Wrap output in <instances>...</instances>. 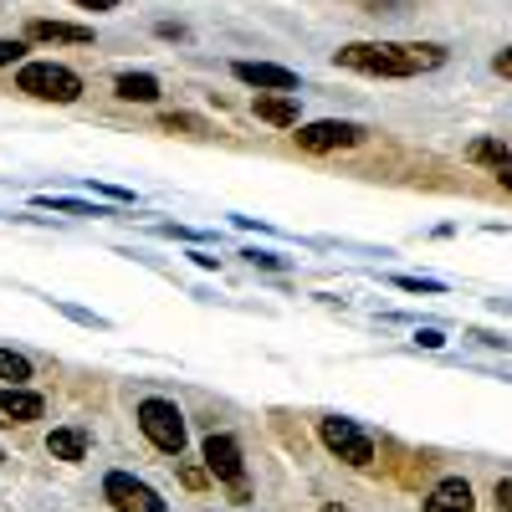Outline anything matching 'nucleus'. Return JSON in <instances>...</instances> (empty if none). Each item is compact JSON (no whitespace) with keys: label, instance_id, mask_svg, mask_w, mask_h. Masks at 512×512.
Segmentation results:
<instances>
[{"label":"nucleus","instance_id":"1","mask_svg":"<svg viewBox=\"0 0 512 512\" xmlns=\"http://www.w3.org/2000/svg\"><path fill=\"white\" fill-rule=\"evenodd\" d=\"M333 62L344 72H359V77H425V72H441L451 62V52L441 41H344L333 52Z\"/></svg>","mask_w":512,"mask_h":512},{"label":"nucleus","instance_id":"2","mask_svg":"<svg viewBox=\"0 0 512 512\" xmlns=\"http://www.w3.org/2000/svg\"><path fill=\"white\" fill-rule=\"evenodd\" d=\"M134 420H139L144 441H149L159 456H175V461L185 456V446H190V425H185V410H180L175 400L149 395V400H139Z\"/></svg>","mask_w":512,"mask_h":512},{"label":"nucleus","instance_id":"3","mask_svg":"<svg viewBox=\"0 0 512 512\" xmlns=\"http://www.w3.org/2000/svg\"><path fill=\"white\" fill-rule=\"evenodd\" d=\"M16 93H26V98H36V103L67 108V103H77L82 93H88V82H82V72H72V67H62V62H21Z\"/></svg>","mask_w":512,"mask_h":512},{"label":"nucleus","instance_id":"4","mask_svg":"<svg viewBox=\"0 0 512 512\" xmlns=\"http://www.w3.org/2000/svg\"><path fill=\"white\" fill-rule=\"evenodd\" d=\"M318 441H323L328 456H338L344 466H354V472L374 466V456H379L374 436L364 431L359 420H349V415H318Z\"/></svg>","mask_w":512,"mask_h":512},{"label":"nucleus","instance_id":"5","mask_svg":"<svg viewBox=\"0 0 512 512\" xmlns=\"http://www.w3.org/2000/svg\"><path fill=\"white\" fill-rule=\"evenodd\" d=\"M292 144L303 154H338V149H359L369 144V128L354 118H313V123H297Z\"/></svg>","mask_w":512,"mask_h":512},{"label":"nucleus","instance_id":"6","mask_svg":"<svg viewBox=\"0 0 512 512\" xmlns=\"http://www.w3.org/2000/svg\"><path fill=\"white\" fill-rule=\"evenodd\" d=\"M103 502L113 512H169V502L134 472H108L103 477Z\"/></svg>","mask_w":512,"mask_h":512},{"label":"nucleus","instance_id":"7","mask_svg":"<svg viewBox=\"0 0 512 512\" xmlns=\"http://www.w3.org/2000/svg\"><path fill=\"white\" fill-rule=\"evenodd\" d=\"M200 461H205L210 482H226V487L246 482V456H241V441L231 431H210L205 446H200Z\"/></svg>","mask_w":512,"mask_h":512},{"label":"nucleus","instance_id":"8","mask_svg":"<svg viewBox=\"0 0 512 512\" xmlns=\"http://www.w3.org/2000/svg\"><path fill=\"white\" fill-rule=\"evenodd\" d=\"M231 77L246 82V88H256V93H297V72L282 67V62H246V57H236Z\"/></svg>","mask_w":512,"mask_h":512},{"label":"nucleus","instance_id":"9","mask_svg":"<svg viewBox=\"0 0 512 512\" xmlns=\"http://www.w3.org/2000/svg\"><path fill=\"white\" fill-rule=\"evenodd\" d=\"M26 41H47V47H93V26L31 16V21H26Z\"/></svg>","mask_w":512,"mask_h":512},{"label":"nucleus","instance_id":"10","mask_svg":"<svg viewBox=\"0 0 512 512\" xmlns=\"http://www.w3.org/2000/svg\"><path fill=\"white\" fill-rule=\"evenodd\" d=\"M420 507L425 512H477V492H472L466 477H441L431 492H425Z\"/></svg>","mask_w":512,"mask_h":512},{"label":"nucleus","instance_id":"11","mask_svg":"<svg viewBox=\"0 0 512 512\" xmlns=\"http://www.w3.org/2000/svg\"><path fill=\"white\" fill-rule=\"evenodd\" d=\"M0 415L11 425H31V420L47 415V400H41L31 384H0Z\"/></svg>","mask_w":512,"mask_h":512},{"label":"nucleus","instance_id":"12","mask_svg":"<svg viewBox=\"0 0 512 512\" xmlns=\"http://www.w3.org/2000/svg\"><path fill=\"white\" fill-rule=\"evenodd\" d=\"M47 451H52V461H88V451H93V431L88 425H52V436H47Z\"/></svg>","mask_w":512,"mask_h":512},{"label":"nucleus","instance_id":"13","mask_svg":"<svg viewBox=\"0 0 512 512\" xmlns=\"http://www.w3.org/2000/svg\"><path fill=\"white\" fill-rule=\"evenodd\" d=\"M251 113L272 123V128H297V118H303V108H297V93H256L251 98Z\"/></svg>","mask_w":512,"mask_h":512},{"label":"nucleus","instance_id":"14","mask_svg":"<svg viewBox=\"0 0 512 512\" xmlns=\"http://www.w3.org/2000/svg\"><path fill=\"white\" fill-rule=\"evenodd\" d=\"M159 77L154 72H118L113 77V98L118 103H139V108H149V103H159Z\"/></svg>","mask_w":512,"mask_h":512},{"label":"nucleus","instance_id":"15","mask_svg":"<svg viewBox=\"0 0 512 512\" xmlns=\"http://www.w3.org/2000/svg\"><path fill=\"white\" fill-rule=\"evenodd\" d=\"M466 159L497 175V169H507V164H512V144H507V139H472V144H466Z\"/></svg>","mask_w":512,"mask_h":512},{"label":"nucleus","instance_id":"16","mask_svg":"<svg viewBox=\"0 0 512 512\" xmlns=\"http://www.w3.org/2000/svg\"><path fill=\"white\" fill-rule=\"evenodd\" d=\"M41 210H57V216H108L103 205H88V200H72V195H36Z\"/></svg>","mask_w":512,"mask_h":512},{"label":"nucleus","instance_id":"17","mask_svg":"<svg viewBox=\"0 0 512 512\" xmlns=\"http://www.w3.org/2000/svg\"><path fill=\"white\" fill-rule=\"evenodd\" d=\"M159 128H164V134H190V139H205V134H210V123L195 118V113H164Z\"/></svg>","mask_w":512,"mask_h":512},{"label":"nucleus","instance_id":"18","mask_svg":"<svg viewBox=\"0 0 512 512\" xmlns=\"http://www.w3.org/2000/svg\"><path fill=\"white\" fill-rule=\"evenodd\" d=\"M36 369H31V359L21 354V349H0V379L6 384H26Z\"/></svg>","mask_w":512,"mask_h":512},{"label":"nucleus","instance_id":"19","mask_svg":"<svg viewBox=\"0 0 512 512\" xmlns=\"http://www.w3.org/2000/svg\"><path fill=\"white\" fill-rule=\"evenodd\" d=\"M26 52H31V41H26V36H0V67H16Z\"/></svg>","mask_w":512,"mask_h":512},{"label":"nucleus","instance_id":"20","mask_svg":"<svg viewBox=\"0 0 512 512\" xmlns=\"http://www.w3.org/2000/svg\"><path fill=\"white\" fill-rule=\"evenodd\" d=\"M400 292H446V282H436V277H410V272H400V277H390Z\"/></svg>","mask_w":512,"mask_h":512},{"label":"nucleus","instance_id":"21","mask_svg":"<svg viewBox=\"0 0 512 512\" xmlns=\"http://www.w3.org/2000/svg\"><path fill=\"white\" fill-rule=\"evenodd\" d=\"M241 256H246L251 267H262V272H287V262H282L277 251H256V246H251V251H241Z\"/></svg>","mask_w":512,"mask_h":512},{"label":"nucleus","instance_id":"22","mask_svg":"<svg viewBox=\"0 0 512 512\" xmlns=\"http://www.w3.org/2000/svg\"><path fill=\"white\" fill-rule=\"evenodd\" d=\"M154 36L159 41H190V26L185 21H154Z\"/></svg>","mask_w":512,"mask_h":512},{"label":"nucleus","instance_id":"23","mask_svg":"<svg viewBox=\"0 0 512 512\" xmlns=\"http://www.w3.org/2000/svg\"><path fill=\"white\" fill-rule=\"evenodd\" d=\"M359 6H369L374 16H405L410 0H359Z\"/></svg>","mask_w":512,"mask_h":512},{"label":"nucleus","instance_id":"24","mask_svg":"<svg viewBox=\"0 0 512 512\" xmlns=\"http://www.w3.org/2000/svg\"><path fill=\"white\" fill-rule=\"evenodd\" d=\"M88 190H93V195H103V200H118V205H134V190H118V185H93V180H88Z\"/></svg>","mask_w":512,"mask_h":512},{"label":"nucleus","instance_id":"25","mask_svg":"<svg viewBox=\"0 0 512 512\" xmlns=\"http://www.w3.org/2000/svg\"><path fill=\"white\" fill-rule=\"evenodd\" d=\"M492 502H497V512H512V477H497V487H492Z\"/></svg>","mask_w":512,"mask_h":512},{"label":"nucleus","instance_id":"26","mask_svg":"<svg viewBox=\"0 0 512 512\" xmlns=\"http://www.w3.org/2000/svg\"><path fill=\"white\" fill-rule=\"evenodd\" d=\"M492 72H497V77H507V82H512V47H502V52H497V57H492Z\"/></svg>","mask_w":512,"mask_h":512},{"label":"nucleus","instance_id":"27","mask_svg":"<svg viewBox=\"0 0 512 512\" xmlns=\"http://www.w3.org/2000/svg\"><path fill=\"white\" fill-rule=\"evenodd\" d=\"M72 6H77V11H118L123 0H72Z\"/></svg>","mask_w":512,"mask_h":512},{"label":"nucleus","instance_id":"28","mask_svg":"<svg viewBox=\"0 0 512 512\" xmlns=\"http://www.w3.org/2000/svg\"><path fill=\"white\" fill-rule=\"evenodd\" d=\"M415 344H425V349H441L446 338H441V328H420V333H415Z\"/></svg>","mask_w":512,"mask_h":512},{"label":"nucleus","instance_id":"29","mask_svg":"<svg viewBox=\"0 0 512 512\" xmlns=\"http://www.w3.org/2000/svg\"><path fill=\"white\" fill-rule=\"evenodd\" d=\"M180 477H185V487H205V482H210V472H200V466H185Z\"/></svg>","mask_w":512,"mask_h":512},{"label":"nucleus","instance_id":"30","mask_svg":"<svg viewBox=\"0 0 512 512\" xmlns=\"http://www.w3.org/2000/svg\"><path fill=\"white\" fill-rule=\"evenodd\" d=\"M497 185H502V190L512 195V164H507V169H497Z\"/></svg>","mask_w":512,"mask_h":512},{"label":"nucleus","instance_id":"31","mask_svg":"<svg viewBox=\"0 0 512 512\" xmlns=\"http://www.w3.org/2000/svg\"><path fill=\"white\" fill-rule=\"evenodd\" d=\"M323 512H349V507H338V502H323Z\"/></svg>","mask_w":512,"mask_h":512},{"label":"nucleus","instance_id":"32","mask_svg":"<svg viewBox=\"0 0 512 512\" xmlns=\"http://www.w3.org/2000/svg\"><path fill=\"white\" fill-rule=\"evenodd\" d=\"M0 466H6V451H0Z\"/></svg>","mask_w":512,"mask_h":512}]
</instances>
